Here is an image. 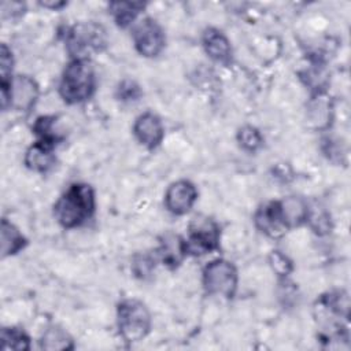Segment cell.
Wrapping results in <instances>:
<instances>
[{"label":"cell","instance_id":"e0dca14e","mask_svg":"<svg viewBox=\"0 0 351 351\" xmlns=\"http://www.w3.org/2000/svg\"><path fill=\"white\" fill-rule=\"evenodd\" d=\"M41 347L45 350H67L71 348L73 344L71 339L64 330L59 328H51L44 333Z\"/></svg>","mask_w":351,"mask_h":351},{"label":"cell","instance_id":"d6986e66","mask_svg":"<svg viewBox=\"0 0 351 351\" xmlns=\"http://www.w3.org/2000/svg\"><path fill=\"white\" fill-rule=\"evenodd\" d=\"M119 96L122 97V100H136L140 96V89L136 84L125 81L119 86Z\"/></svg>","mask_w":351,"mask_h":351},{"label":"cell","instance_id":"ba28073f","mask_svg":"<svg viewBox=\"0 0 351 351\" xmlns=\"http://www.w3.org/2000/svg\"><path fill=\"white\" fill-rule=\"evenodd\" d=\"M256 228L270 237H280L291 229L281 202H270L255 214Z\"/></svg>","mask_w":351,"mask_h":351},{"label":"cell","instance_id":"5b68a950","mask_svg":"<svg viewBox=\"0 0 351 351\" xmlns=\"http://www.w3.org/2000/svg\"><path fill=\"white\" fill-rule=\"evenodd\" d=\"M66 43L75 59H85L88 53L101 51L106 45V34L100 25L81 23L69 30Z\"/></svg>","mask_w":351,"mask_h":351},{"label":"cell","instance_id":"8fae6325","mask_svg":"<svg viewBox=\"0 0 351 351\" xmlns=\"http://www.w3.org/2000/svg\"><path fill=\"white\" fill-rule=\"evenodd\" d=\"M133 132L140 144L145 145L147 148L156 147L162 141L165 134L160 119L152 112H145L140 115L134 122Z\"/></svg>","mask_w":351,"mask_h":351},{"label":"cell","instance_id":"52a82bcc","mask_svg":"<svg viewBox=\"0 0 351 351\" xmlns=\"http://www.w3.org/2000/svg\"><path fill=\"white\" fill-rule=\"evenodd\" d=\"M133 41L136 49L143 56L154 58L159 55L165 47V34L155 21L145 18L136 25L133 30Z\"/></svg>","mask_w":351,"mask_h":351},{"label":"cell","instance_id":"4fadbf2b","mask_svg":"<svg viewBox=\"0 0 351 351\" xmlns=\"http://www.w3.org/2000/svg\"><path fill=\"white\" fill-rule=\"evenodd\" d=\"M53 144L37 141L33 144L25 156V163L29 169L34 171H47L55 165V155H53Z\"/></svg>","mask_w":351,"mask_h":351},{"label":"cell","instance_id":"ac0fdd59","mask_svg":"<svg viewBox=\"0 0 351 351\" xmlns=\"http://www.w3.org/2000/svg\"><path fill=\"white\" fill-rule=\"evenodd\" d=\"M237 138L240 145L247 151H255L262 144V137L259 132L252 126H244L243 129H240Z\"/></svg>","mask_w":351,"mask_h":351},{"label":"cell","instance_id":"6da1fadb","mask_svg":"<svg viewBox=\"0 0 351 351\" xmlns=\"http://www.w3.org/2000/svg\"><path fill=\"white\" fill-rule=\"evenodd\" d=\"M95 210V193L88 184H73L55 204V217L63 228H75Z\"/></svg>","mask_w":351,"mask_h":351},{"label":"cell","instance_id":"5bb4252c","mask_svg":"<svg viewBox=\"0 0 351 351\" xmlns=\"http://www.w3.org/2000/svg\"><path fill=\"white\" fill-rule=\"evenodd\" d=\"M26 245L25 237L7 219L1 221V252L3 256L14 255Z\"/></svg>","mask_w":351,"mask_h":351},{"label":"cell","instance_id":"7c38bea8","mask_svg":"<svg viewBox=\"0 0 351 351\" xmlns=\"http://www.w3.org/2000/svg\"><path fill=\"white\" fill-rule=\"evenodd\" d=\"M203 45L211 59L219 63H228L232 56L229 40L217 29H207L203 36Z\"/></svg>","mask_w":351,"mask_h":351},{"label":"cell","instance_id":"2e32d148","mask_svg":"<svg viewBox=\"0 0 351 351\" xmlns=\"http://www.w3.org/2000/svg\"><path fill=\"white\" fill-rule=\"evenodd\" d=\"M29 337L23 330L16 328H4L1 330L3 350H29Z\"/></svg>","mask_w":351,"mask_h":351},{"label":"cell","instance_id":"9c48e42d","mask_svg":"<svg viewBox=\"0 0 351 351\" xmlns=\"http://www.w3.org/2000/svg\"><path fill=\"white\" fill-rule=\"evenodd\" d=\"M196 199L197 191L195 185L189 181L181 180L167 188L165 195V204L170 213L176 215H182L192 208Z\"/></svg>","mask_w":351,"mask_h":351},{"label":"cell","instance_id":"7a4b0ae2","mask_svg":"<svg viewBox=\"0 0 351 351\" xmlns=\"http://www.w3.org/2000/svg\"><path fill=\"white\" fill-rule=\"evenodd\" d=\"M95 90L93 69L86 59L71 60L62 75L59 92L70 104L85 101Z\"/></svg>","mask_w":351,"mask_h":351},{"label":"cell","instance_id":"8992f818","mask_svg":"<svg viewBox=\"0 0 351 351\" xmlns=\"http://www.w3.org/2000/svg\"><path fill=\"white\" fill-rule=\"evenodd\" d=\"M218 226L208 218H196L189 226V236L182 241L184 252L189 255H204L218 247Z\"/></svg>","mask_w":351,"mask_h":351},{"label":"cell","instance_id":"9a60e30c","mask_svg":"<svg viewBox=\"0 0 351 351\" xmlns=\"http://www.w3.org/2000/svg\"><path fill=\"white\" fill-rule=\"evenodd\" d=\"M143 8H144L143 3H112L110 5L111 14L114 15L115 22L121 27L130 25Z\"/></svg>","mask_w":351,"mask_h":351},{"label":"cell","instance_id":"277c9868","mask_svg":"<svg viewBox=\"0 0 351 351\" xmlns=\"http://www.w3.org/2000/svg\"><path fill=\"white\" fill-rule=\"evenodd\" d=\"M203 285L210 295L232 298L237 288V270L232 262L215 259L203 270Z\"/></svg>","mask_w":351,"mask_h":351},{"label":"cell","instance_id":"ffe728a7","mask_svg":"<svg viewBox=\"0 0 351 351\" xmlns=\"http://www.w3.org/2000/svg\"><path fill=\"white\" fill-rule=\"evenodd\" d=\"M271 258H273V259H271V262H273L271 265H273V267H274L276 271H278L280 274H287V273H289V270H291V263L288 262V259H287L282 254L274 252Z\"/></svg>","mask_w":351,"mask_h":351},{"label":"cell","instance_id":"30bf717a","mask_svg":"<svg viewBox=\"0 0 351 351\" xmlns=\"http://www.w3.org/2000/svg\"><path fill=\"white\" fill-rule=\"evenodd\" d=\"M37 96L38 88L36 82L27 75H21L10 86L8 103L19 111H29L34 106Z\"/></svg>","mask_w":351,"mask_h":351},{"label":"cell","instance_id":"3957f363","mask_svg":"<svg viewBox=\"0 0 351 351\" xmlns=\"http://www.w3.org/2000/svg\"><path fill=\"white\" fill-rule=\"evenodd\" d=\"M118 328L126 341L143 340L151 328V315L147 306L137 299L121 302L118 306Z\"/></svg>","mask_w":351,"mask_h":351}]
</instances>
